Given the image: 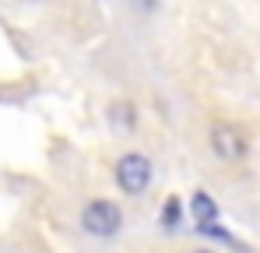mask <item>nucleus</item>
Returning a JSON list of instances; mask_svg holds the SVG:
<instances>
[{
	"instance_id": "1",
	"label": "nucleus",
	"mask_w": 260,
	"mask_h": 253,
	"mask_svg": "<svg viewBox=\"0 0 260 253\" xmlns=\"http://www.w3.org/2000/svg\"><path fill=\"white\" fill-rule=\"evenodd\" d=\"M120 222H123V214H120V208L113 201H91L81 211V225H85V232H91V236H116L120 232Z\"/></svg>"
},
{
	"instance_id": "4",
	"label": "nucleus",
	"mask_w": 260,
	"mask_h": 253,
	"mask_svg": "<svg viewBox=\"0 0 260 253\" xmlns=\"http://www.w3.org/2000/svg\"><path fill=\"white\" fill-rule=\"evenodd\" d=\"M190 211H193V222H197V229H208V225H215V218H218L215 201H211L204 190H197V194H193V201H190Z\"/></svg>"
},
{
	"instance_id": "3",
	"label": "nucleus",
	"mask_w": 260,
	"mask_h": 253,
	"mask_svg": "<svg viewBox=\"0 0 260 253\" xmlns=\"http://www.w3.org/2000/svg\"><path fill=\"white\" fill-rule=\"evenodd\" d=\"M211 148H215L218 159H225V162H239V159L246 155V137H243L239 126L215 123V126H211Z\"/></svg>"
},
{
	"instance_id": "2",
	"label": "nucleus",
	"mask_w": 260,
	"mask_h": 253,
	"mask_svg": "<svg viewBox=\"0 0 260 253\" xmlns=\"http://www.w3.org/2000/svg\"><path fill=\"white\" fill-rule=\"evenodd\" d=\"M116 183L123 186V194H144L151 183V162L144 155H123L116 162Z\"/></svg>"
},
{
	"instance_id": "5",
	"label": "nucleus",
	"mask_w": 260,
	"mask_h": 253,
	"mask_svg": "<svg viewBox=\"0 0 260 253\" xmlns=\"http://www.w3.org/2000/svg\"><path fill=\"white\" fill-rule=\"evenodd\" d=\"M109 113H113V123H116V120H120L123 126L137 123V116H134V106H130V102H113V109H109Z\"/></svg>"
},
{
	"instance_id": "6",
	"label": "nucleus",
	"mask_w": 260,
	"mask_h": 253,
	"mask_svg": "<svg viewBox=\"0 0 260 253\" xmlns=\"http://www.w3.org/2000/svg\"><path fill=\"white\" fill-rule=\"evenodd\" d=\"M176 222H179V201L169 197L166 208H162V225H166V229H176Z\"/></svg>"
},
{
	"instance_id": "7",
	"label": "nucleus",
	"mask_w": 260,
	"mask_h": 253,
	"mask_svg": "<svg viewBox=\"0 0 260 253\" xmlns=\"http://www.w3.org/2000/svg\"><path fill=\"white\" fill-rule=\"evenodd\" d=\"M197 253H211V250H197Z\"/></svg>"
}]
</instances>
